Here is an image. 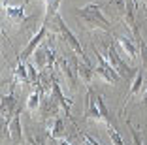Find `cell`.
<instances>
[{
    "label": "cell",
    "instance_id": "obj_24",
    "mask_svg": "<svg viewBox=\"0 0 147 145\" xmlns=\"http://www.w3.org/2000/svg\"><path fill=\"white\" fill-rule=\"evenodd\" d=\"M53 145H72V143L66 140H53Z\"/></svg>",
    "mask_w": 147,
    "mask_h": 145
},
{
    "label": "cell",
    "instance_id": "obj_18",
    "mask_svg": "<svg viewBox=\"0 0 147 145\" xmlns=\"http://www.w3.org/2000/svg\"><path fill=\"white\" fill-rule=\"evenodd\" d=\"M43 2H45V15H43L42 23L49 26V23L59 15V6H61L62 0H43Z\"/></svg>",
    "mask_w": 147,
    "mask_h": 145
},
{
    "label": "cell",
    "instance_id": "obj_21",
    "mask_svg": "<svg viewBox=\"0 0 147 145\" xmlns=\"http://www.w3.org/2000/svg\"><path fill=\"white\" fill-rule=\"evenodd\" d=\"M108 136H109V140H111V145H125L123 143V138L119 136V132H117V128L113 126H108Z\"/></svg>",
    "mask_w": 147,
    "mask_h": 145
},
{
    "label": "cell",
    "instance_id": "obj_4",
    "mask_svg": "<svg viewBox=\"0 0 147 145\" xmlns=\"http://www.w3.org/2000/svg\"><path fill=\"white\" fill-rule=\"evenodd\" d=\"M106 60H108L109 64L113 66V70H115L119 76L123 77V79H132V77L138 76L140 70L134 68V66H130V64H126L125 60L121 59V55L117 53V47L113 45V43H106Z\"/></svg>",
    "mask_w": 147,
    "mask_h": 145
},
{
    "label": "cell",
    "instance_id": "obj_11",
    "mask_svg": "<svg viewBox=\"0 0 147 145\" xmlns=\"http://www.w3.org/2000/svg\"><path fill=\"white\" fill-rule=\"evenodd\" d=\"M61 109H62L61 104H59V100L53 96L51 90L43 94L42 104H40V115H42L43 121H49V119H53V117H59Z\"/></svg>",
    "mask_w": 147,
    "mask_h": 145
},
{
    "label": "cell",
    "instance_id": "obj_2",
    "mask_svg": "<svg viewBox=\"0 0 147 145\" xmlns=\"http://www.w3.org/2000/svg\"><path fill=\"white\" fill-rule=\"evenodd\" d=\"M85 119L92 123H104L106 126H111V117L104 104L102 94H96L91 87H87V106H85Z\"/></svg>",
    "mask_w": 147,
    "mask_h": 145
},
{
    "label": "cell",
    "instance_id": "obj_13",
    "mask_svg": "<svg viewBox=\"0 0 147 145\" xmlns=\"http://www.w3.org/2000/svg\"><path fill=\"white\" fill-rule=\"evenodd\" d=\"M21 115H23V109L19 107L17 113L13 115L11 123L8 124V128H4V136L8 140H11L13 145H21L23 141V128H21Z\"/></svg>",
    "mask_w": 147,
    "mask_h": 145
},
{
    "label": "cell",
    "instance_id": "obj_15",
    "mask_svg": "<svg viewBox=\"0 0 147 145\" xmlns=\"http://www.w3.org/2000/svg\"><path fill=\"white\" fill-rule=\"evenodd\" d=\"M45 136L51 140H66V126L62 117H53L45 121Z\"/></svg>",
    "mask_w": 147,
    "mask_h": 145
},
{
    "label": "cell",
    "instance_id": "obj_5",
    "mask_svg": "<svg viewBox=\"0 0 147 145\" xmlns=\"http://www.w3.org/2000/svg\"><path fill=\"white\" fill-rule=\"evenodd\" d=\"M78 62L79 60L76 57H59L55 64L57 70L61 72L62 79L66 81V85L70 87V90H76V87H78Z\"/></svg>",
    "mask_w": 147,
    "mask_h": 145
},
{
    "label": "cell",
    "instance_id": "obj_10",
    "mask_svg": "<svg viewBox=\"0 0 147 145\" xmlns=\"http://www.w3.org/2000/svg\"><path fill=\"white\" fill-rule=\"evenodd\" d=\"M17 94L15 90H9L8 94H2V128H8V124L11 123L13 115L17 113Z\"/></svg>",
    "mask_w": 147,
    "mask_h": 145
},
{
    "label": "cell",
    "instance_id": "obj_1",
    "mask_svg": "<svg viewBox=\"0 0 147 145\" xmlns=\"http://www.w3.org/2000/svg\"><path fill=\"white\" fill-rule=\"evenodd\" d=\"M74 17L79 23V26L87 30H104L106 34H115L111 23L102 13V6L98 4V0H91L83 8H74Z\"/></svg>",
    "mask_w": 147,
    "mask_h": 145
},
{
    "label": "cell",
    "instance_id": "obj_3",
    "mask_svg": "<svg viewBox=\"0 0 147 145\" xmlns=\"http://www.w3.org/2000/svg\"><path fill=\"white\" fill-rule=\"evenodd\" d=\"M49 26H51V32L59 34L62 40H64L66 45L70 47V51H72L76 57H79L81 60H89V57L85 55V51H83V47H81V43H79V40L76 38V36H74V32L68 28V26H66L64 19L61 17V13H59V15H57L51 23H49Z\"/></svg>",
    "mask_w": 147,
    "mask_h": 145
},
{
    "label": "cell",
    "instance_id": "obj_19",
    "mask_svg": "<svg viewBox=\"0 0 147 145\" xmlns=\"http://www.w3.org/2000/svg\"><path fill=\"white\" fill-rule=\"evenodd\" d=\"M143 89V72H138V76L134 77V81H132V87H130L128 94L125 96V106H123V111L121 113H125V107H126V102H128L130 98H134L136 94H140Z\"/></svg>",
    "mask_w": 147,
    "mask_h": 145
},
{
    "label": "cell",
    "instance_id": "obj_17",
    "mask_svg": "<svg viewBox=\"0 0 147 145\" xmlns=\"http://www.w3.org/2000/svg\"><path fill=\"white\" fill-rule=\"evenodd\" d=\"M47 92V90L43 89L42 85L36 87L34 92H30V96H28V100H26V111H30V113H34L36 109H40V104H42V98L43 94Z\"/></svg>",
    "mask_w": 147,
    "mask_h": 145
},
{
    "label": "cell",
    "instance_id": "obj_16",
    "mask_svg": "<svg viewBox=\"0 0 147 145\" xmlns=\"http://www.w3.org/2000/svg\"><path fill=\"white\" fill-rule=\"evenodd\" d=\"M78 76H79L83 85H87V87L92 85V79H94L96 74H94V68H92L91 60H79L78 62Z\"/></svg>",
    "mask_w": 147,
    "mask_h": 145
},
{
    "label": "cell",
    "instance_id": "obj_8",
    "mask_svg": "<svg viewBox=\"0 0 147 145\" xmlns=\"http://www.w3.org/2000/svg\"><path fill=\"white\" fill-rule=\"evenodd\" d=\"M57 64V57L51 45H42L36 49L34 53V66L38 68V72H45V70H53V66Z\"/></svg>",
    "mask_w": 147,
    "mask_h": 145
},
{
    "label": "cell",
    "instance_id": "obj_23",
    "mask_svg": "<svg viewBox=\"0 0 147 145\" xmlns=\"http://www.w3.org/2000/svg\"><path fill=\"white\" fill-rule=\"evenodd\" d=\"M126 126L130 128V134H132V138H134V143H136V145H143L142 136H140V132H138V128H136L134 124L130 123V119H126Z\"/></svg>",
    "mask_w": 147,
    "mask_h": 145
},
{
    "label": "cell",
    "instance_id": "obj_6",
    "mask_svg": "<svg viewBox=\"0 0 147 145\" xmlns=\"http://www.w3.org/2000/svg\"><path fill=\"white\" fill-rule=\"evenodd\" d=\"M92 53L96 55V62H98V64H96V68H94L96 77L104 79L106 83H119V81H121L123 77L119 76V74H117L115 70H113V66L108 62V60H106V57L102 55V53H100L94 45H92Z\"/></svg>",
    "mask_w": 147,
    "mask_h": 145
},
{
    "label": "cell",
    "instance_id": "obj_20",
    "mask_svg": "<svg viewBox=\"0 0 147 145\" xmlns=\"http://www.w3.org/2000/svg\"><path fill=\"white\" fill-rule=\"evenodd\" d=\"M13 81L21 83V85H30V77H28V68L25 62H17L13 70Z\"/></svg>",
    "mask_w": 147,
    "mask_h": 145
},
{
    "label": "cell",
    "instance_id": "obj_12",
    "mask_svg": "<svg viewBox=\"0 0 147 145\" xmlns=\"http://www.w3.org/2000/svg\"><path fill=\"white\" fill-rule=\"evenodd\" d=\"M51 92H53V96H55L57 100H59V104H61V107L64 109V113H66V117H68L70 121L74 123V126L78 128V123L74 121V117H72V113H70V107H72V100L66 96L64 92H62V89H61V83H59V79H57V76L53 74V77H51ZM79 130V128H78Z\"/></svg>",
    "mask_w": 147,
    "mask_h": 145
},
{
    "label": "cell",
    "instance_id": "obj_22",
    "mask_svg": "<svg viewBox=\"0 0 147 145\" xmlns=\"http://www.w3.org/2000/svg\"><path fill=\"white\" fill-rule=\"evenodd\" d=\"M25 145H45V136L26 134V136H25Z\"/></svg>",
    "mask_w": 147,
    "mask_h": 145
},
{
    "label": "cell",
    "instance_id": "obj_7",
    "mask_svg": "<svg viewBox=\"0 0 147 145\" xmlns=\"http://www.w3.org/2000/svg\"><path fill=\"white\" fill-rule=\"evenodd\" d=\"M47 34H49V26L42 23L40 28H38V32H34V36H32V38L28 40V43L25 45V49L17 55V62H26V60L30 59V57L36 53V49L40 47V43L47 38Z\"/></svg>",
    "mask_w": 147,
    "mask_h": 145
},
{
    "label": "cell",
    "instance_id": "obj_9",
    "mask_svg": "<svg viewBox=\"0 0 147 145\" xmlns=\"http://www.w3.org/2000/svg\"><path fill=\"white\" fill-rule=\"evenodd\" d=\"M113 36H115L117 45L121 47V51L128 57L130 62H136V60H138V55H140V45H138V42H136L134 34H128V32H126V34H113Z\"/></svg>",
    "mask_w": 147,
    "mask_h": 145
},
{
    "label": "cell",
    "instance_id": "obj_14",
    "mask_svg": "<svg viewBox=\"0 0 147 145\" xmlns=\"http://www.w3.org/2000/svg\"><path fill=\"white\" fill-rule=\"evenodd\" d=\"M4 15L13 25H28L34 19L25 15V6H9L8 2H4Z\"/></svg>",
    "mask_w": 147,
    "mask_h": 145
}]
</instances>
